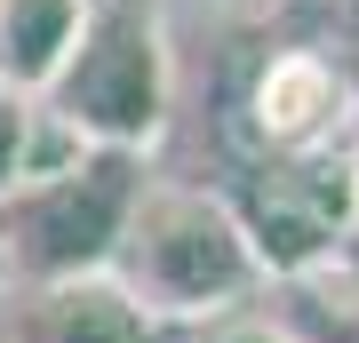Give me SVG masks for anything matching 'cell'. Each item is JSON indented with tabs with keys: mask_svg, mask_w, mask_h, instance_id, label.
Instances as JSON below:
<instances>
[{
	"mask_svg": "<svg viewBox=\"0 0 359 343\" xmlns=\"http://www.w3.org/2000/svg\"><path fill=\"white\" fill-rule=\"evenodd\" d=\"M208 343H287V328H280V311H231L208 328Z\"/></svg>",
	"mask_w": 359,
	"mask_h": 343,
	"instance_id": "cell-9",
	"label": "cell"
},
{
	"mask_svg": "<svg viewBox=\"0 0 359 343\" xmlns=\"http://www.w3.org/2000/svg\"><path fill=\"white\" fill-rule=\"evenodd\" d=\"M16 343H168V328L112 271L65 288H16Z\"/></svg>",
	"mask_w": 359,
	"mask_h": 343,
	"instance_id": "cell-5",
	"label": "cell"
},
{
	"mask_svg": "<svg viewBox=\"0 0 359 343\" xmlns=\"http://www.w3.org/2000/svg\"><path fill=\"white\" fill-rule=\"evenodd\" d=\"M112 280L136 295L160 328L176 319H216L248 311L256 295L271 288L256 240H248L240 208L208 184H152L144 176L136 208H128V231H120V255H112Z\"/></svg>",
	"mask_w": 359,
	"mask_h": 343,
	"instance_id": "cell-1",
	"label": "cell"
},
{
	"mask_svg": "<svg viewBox=\"0 0 359 343\" xmlns=\"http://www.w3.org/2000/svg\"><path fill=\"white\" fill-rule=\"evenodd\" d=\"M32 104L88 152L144 160L168 136V112H176V56H168L160 0H88L72 56L56 64V80Z\"/></svg>",
	"mask_w": 359,
	"mask_h": 343,
	"instance_id": "cell-2",
	"label": "cell"
},
{
	"mask_svg": "<svg viewBox=\"0 0 359 343\" xmlns=\"http://www.w3.org/2000/svg\"><path fill=\"white\" fill-rule=\"evenodd\" d=\"M344 104H351V88H344V72H335L320 48H287V56H271L256 72V88H248V128H256L280 160L335 152Z\"/></svg>",
	"mask_w": 359,
	"mask_h": 343,
	"instance_id": "cell-4",
	"label": "cell"
},
{
	"mask_svg": "<svg viewBox=\"0 0 359 343\" xmlns=\"http://www.w3.org/2000/svg\"><path fill=\"white\" fill-rule=\"evenodd\" d=\"M0 295H8V248H0Z\"/></svg>",
	"mask_w": 359,
	"mask_h": 343,
	"instance_id": "cell-10",
	"label": "cell"
},
{
	"mask_svg": "<svg viewBox=\"0 0 359 343\" xmlns=\"http://www.w3.org/2000/svg\"><path fill=\"white\" fill-rule=\"evenodd\" d=\"M25 144H32V96L0 88V208L25 191Z\"/></svg>",
	"mask_w": 359,
	"mask_h": 343,
	"instance_id": "cell-8",
	"label": "cell"
},
{
	"mask_svg": "<svg viewBox=\"0 0 359 343\" xmlns=\"http://www.w3.org/2000/svg\"><path fill=\"white\" fill-rule=\"evenodd\" d=\"M136 191H144V160H128V152H80L72 168L25 184L0 208L8 288H65V280L112 271Z\"/></svg>",
	"mask_w": 359,
	"mask_h": 343,
	"instance_id": "cell-3",
	"label": "cell"
},
{
	"mask_svg": "<svg viewBox=\"0 0 359 343\" xmlns=\"http://www.w3.org/2000/svg\"><path fill=\"white\" fill-rule=\"evenodd\" d=\"M280 328H287V343H359V264L327 255V264L295 271Z\"/></svg>",
	"mask_w": 359,
	"mask_h": 343,
	"instance_id": "cell-7",
	"label": "cell"
},
{
	"mask_svg": "<svg viewBox=\"0 0 359 343\" xmlns=\"http://www.w3.org/2000/svg\"><path fill=\"white\" fill-rule=\"evenodd\" d=\"M351 168H359V136H351Z\"/></svg>",
	"mask_w": 359,
	"mask_h": 343,
	"instance_id": "cell-11",
	"label": "cell"
},
{
	"mask_svg": "<svg viewBox=\"0 0 359 343\" xmlns=\"http://www.w3.org/2000/svg\"><path fill=\"white\" fill-rule=\"evenodd\" d=\"M80 25H88V0H0V88L40 96L72 56Z\"/></svg>",
	"mask_w": 359,
	"mask_h": 343,
	"instance_id": "cell-6",
	"label": "cell"
}]
</instances>
